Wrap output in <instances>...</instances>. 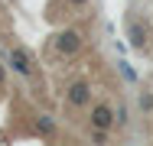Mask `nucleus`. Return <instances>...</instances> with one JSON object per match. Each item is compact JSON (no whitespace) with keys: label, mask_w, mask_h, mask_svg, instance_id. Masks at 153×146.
<instances>
[{"label":"nucleus","mask_w":153,"mask_h":146,"mask_svg":"<svg viewBox=\"0 0 153 146\" xmlns=\"http://www.w3.org/2000/svg\"><path fill=\"white\" fill-rule=\"evenodd\" d=\"M82 42H85V39H82V32H78V29H62L59 36L52 39L56 52H59V55H65V58L78 55V52H82Z\"/></svg>","instance_id":"obj_1"},{"label":"nucleus","mask_w":153,"mask_h":146,"mask_svg":"<svg viewBox=\"0 0 153 146\" xmlns=\"http://www.w3.org/2000/svg\"><path fill=\"white\" fill-rule=\"evenodd\" d=\"M7 68L16 72L20 78H33V58H30V52H26L23 46H13V49L7 52Z\"/></svg>","instance_id":"obj_2"},{"label":"nucleus","mask_w":153,"mask_h":146,"mask_svg":"<svg viewBox=\"0 0 153 146\" xmlns=\"http://www.w3.org/2000/svg\"><path fill=\"white\" fill-rule=\"evenodd\" d=\"M88 123H91V130H114L117 127V117H114V107L111 104H94L91 107V117H88Z\"/></svg>","instance_id":"obj_3"},{"label":"nucleus","mask_w":153,"mask_h":146,"mask_svg":"<svg viewBox=\"0 0 153 146\" xmlns=\"http://www.w3.org/2000/svg\"><path fill=\"white\" fill-rule=\"evenodd\" d=\"M65 104L68 107H88L91 104V85L88 81H72L65 88Z\"/></svg>","instance_id":"obj_4"},{"label":"nucleus","mask_w":153,"mask_h":146,"mask_svg":"<svg viewBox=\"0 0 153 146\" xmlns=\"http://www.w3.org/2000/svg\"><path fill=\"white\" fill-rule=\"evenodd\" d=\"M127 39H130L134 49H147V39H150L147 23H140V20H127Z\"/></svg>","instance_id":"obj_5"},{"label":"nucleus","mask_w":153,"mask_h":146,"mask_svg":"<svg viewBox=\"0 0 153 146\" xmlns=\"http://www.w3.org/2000/svg\"><path fill=\"white\" fill-rule=\"evenodd\" d=\"M36 133H39V136H56V117L39 114L36 117Z\"/></svg>","instance_id":"obj_6"},{"label":"nucleus","mask_w":153,"mask_h":146,"mask_svg":"<svg viewBox=\"0 0 153 146\" xmlns=\"http://www.w3.org/2000/svg\"><path fill=\"white\" fill-rule=\"evenodd\" d=\"M137 104H140L143 114H153V91H140V101Z\"/></svg>","instance_id":"obj_7"},{"label":"nucleus","mask_w":153,"mask_h":146,"mask_svg":"<svg viewBox=\"0 0 153 146\" xmlns=\"http://www.w3.org/2000/svg\"><path fill=\"white\" fill-rule=\"evenodd\" d=\"M114 117H117V127H124V123H127V107L117 104V107H114Z\"/></svg>","instance_id":"obj_8"},{"label":"nucleus","mask_w":153,"mask_h":146,"mask_svg":"<svg viewBox=\"0 0 153 146\" xmlns=\"http://www.w3.org/2000/svg\"><path fill=\"white\" fill-rule=\"evenodd\" d=\"M121 72H124V78H127V81H134V78H137V75L130 72V65H127V62H121Z\"/></svg>","instance_id":"obj_9"},{"label":"nucleus","mask_w":153,"mask_h":146,"mask_svg":"<svg viewBox=\"0 0 153 146\" xmlns=\"http://www.w3.org/2000/svg\"><path fill=\"white\" fill-rule=\"evenodd\" d=\"M7 81V65H0V85Z\"/></svg>","instance_id":"obj_10"},{"label":"nucleus","mask_w":153,"mask_h":146,"mask_svg":"<svg viewBox=\"0 0 153 146\" xmlns=\"http://www.w3.org/2000/svg\"><path fill=\"white\" fill-rule=\"evenodd\" d=\"M68 3H75V7H85V3H88V0H68Z\"/></svg>","instance_id":"obj_11"},{"label":"nucleus","mask_w":153,"mask_h":146,"mask_svg":"<svg viewBox=\"0 0 153 146\" xmlns=\"http://www.w3.org/2000/svg\"><path fill=\"white\" fill-rule=\"evenodd\" d=\"M150 117H153V114H150Z\"/></svg>","instance_id":"obj_12"}]
</instances>
